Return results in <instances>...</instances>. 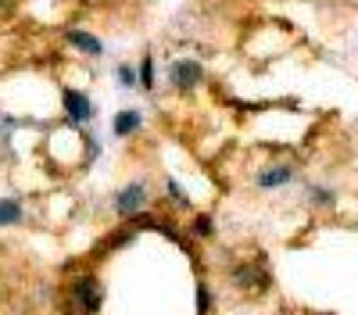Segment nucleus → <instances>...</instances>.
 <instances>
[{
	"mask_svg": "<svg viewBox=\"0 0 358 315\" xmlns=\"http://www.w3.org/2000/svg\"><path fill=\"white\" fill-rule=\"evenodd\" d=\"M201 65L194 61V57H179V61L169 65V82L176 86V90H194V86L201 82Z\"/></svg>",
	"mask_w": 358,
	"mask_h": 315,
	"instance_id": "f257e3e1",
	"label": "nucleus"
},
{
	"mask_svg": "<svg viewBox=\"0 0 358 315\" xmlns=\"http://www.w3.org/2000/svg\"><path fill=\"white\" fill-rule=\"evenodd\" d=\"M147 205V186L143 183H129L122 193L115 197V212L122 215V219H136Z\"/></svg>",
	"mask_w": 358,
	"mask_h": 315,
	"instance_id": "f03ea898",
	"label": "nucleus"
},
{
	"mask_svg": "<svg viewBox=\"0 0 358 315\" xmlns=\"http://www.w3.org/2000/svg\"><path fill=\"white\" fill-rule=\"evenodd\" d=\"M294 180V168L290 165H268V168H262L258 176H255V186H262V190H280V186H287Z\"/></svg>",
	"mask_w": 358,
	"mask_h": 315,
	"instance_id": "7ed1b4c3",
	"label": "nucleus"
},
{
	"mask_svg": "<svg viewBox=\"0 0 358 315\" xmlns=\"http://www.w3.org/2000/svg\"><path fill=\"white\" fill-rule=\"evenodd\" d=\"M62 101H65V111H69V119H72V122H90V119H94V104H90L86 94H79V90H65Z\"/></svg>",
	"mask_w": 358,
	"mask_h": 315,
	"instance_id": "20e7f679",
	"label": "nucleus"
},
{
	"mask_svg": "<svg viewBox=\"0 0 358 315\" xmlns=\"http://www.w3.org/2000/svg\"><path fill=\"white\" fill-rule=\"evenodd\" d=\"M233 283L241 286V291H262V286L268 283V276L262 272V265H241L233 272Z\"/></svg>",
	"mask_w": 358,
	"mask_h": 315,
	"instance_id": "39448f33",
	"label": "nucleus"
},
{
	"mask_svg": "<svg viewBox=\"0 0 358 315\" xmlns=\"http://www.w3.org/2000/svg\"><path fill=\"white\" fill-rule=\"evenodd\" d=\"M76 298H79V305L94 315L97 308H101V286L94 283V279H79L76 283Z\"/></svg>",
	"mask_w": 358,
	"mask_h": 315,
	"instance_id": "423d86ee",
	"label": "nucleus"
},
{
	"mask_svg": "<svg viewBox=\"0 0 358 315\" xmlns=\"http://www.w3.org/2000/svg\"><path fill=\"white\" fill-rule=\"evenodd\" d=\"M140 111H133V108H126V111H118L115 115V136H133L136 129H140Z\"/></svg>",
	"mask_w": 358,
	"mask_h": 315,
	"instance_id": "0eeeda50",
	"label": "nucleus"
},
{
	"mask_svg": "<svg viewBox=\"0 0 358 315\" xmlns=\"http://www.w3.org/2000/svg\"><path fill=\"white\" fill-rule=\"evenodd\" d=\"M69 43L79 47V50H86L90 57H97V54L104 50L101 40H97V36H90V33H83V29H69Z\"/></svg>",
	"mask_w": 358,
	"mask_h": 315,
	"instance_id": "6e6552de",
	"label": "nucleus"
},
{
	"mask_svg": "<svg viewBox=\"0 0 358 315\" xmlns=\"http://www.w3.org/2000/svg\"><path fill=\"white\" fill-rule=\"evenodd\" d=\"M22 222V205L18 200H0V226H15Z\"/></svg>",
	"mask_w": 358,
	"mask_h": 315,
	"instance_id": "1a4fd4ad",
	"label": "nucleus"
},
{
	"mask_svg": "<svg viewBox=\"0 0 358 315\" xmlns=\"http://www.w3.org/2000/svg\"><path fill=\"white\" fill-rule=\"evenodd\" d=\"M140 86H143V90H155V61H151V57H143V61H140Z\"/></svg>",
	"mask_w": 358,
	"mask_h": 315,
	"instance_id": "9d476101",
	"label": "nucleus"
},
{
	"mask_svg": "<svg viewBox=\"0 0 358 315\" xmlns=\"http://www.w3.org/2000/svg\"><path fill=\"white\" fill-rule=\"evenodd\" d=\"M115 75H118V82H122V90H133V86H136V68L133 65H118Z\"/></svg>",
	"mask_w": 358,
	"mask_h": 315,
	"instance_id": "9b49d317",
	"label": "nucleus"
},
{
	"mask_svg": "<svg viewBox=\"0 0 358 315\" xmlns=\"http://www.w3.org/2000/svg\"><path fill=\"white\" fill-rule=\"evenodd\" d=\"M165 190L172 193V205H176V208H187V205H190V200H187V193L179 190V183H176V180H165Z\"/></svg>",
	"mask_w": 358,
	"mask_h": 315,
	"instance_id": "f8f14e48",
	"label": "nucleus"
},
{
	"mask_svg": "<svg viewBox=\"0 0 358 315\" xmlns=\"http://www.w3.org/2000/svg\"><path fill=\"white\" fill-rule=\"evenodd\" d=\"M190 229H194V237H201V240H204V237H212V219H208V215H197Z\"/></svg>",
	"mask_w": 358,
	"mask_h": 315,
	"instance_id": "ddd939ff",
	"label": "nucleus"
},
{
	"mask_svg": "<svg viewBox=\"0 0 358 315\" xmlns=\"http://www.w3.org/2000/svg\"><path fill=\"white\" fill-rule=\"evenodd\" d=\"M208 308H212V294H208V286L201 283L197 286V315H208Z\"/></svg>",
	"mask_w": 358,
	"mask_h": 315,
	"instance_id": "4468645a",
	"label": "nucleus"
},
{
	"mask_svg": "<svg viewBox=\"0 0 358 315\" xmlns=\"http://www.w3.org/2000/svg\"><path fill=\"white\" fill-rule=\"evenodd\" d=\"M308 193L315 197V205H334V200H337L330 190H322V186H308Z\"/></svg>",
	"mask_w": 358,
	"mask_h": 315,
	"instance_id": "2eb2a0df",
	"label": "nucleus"
}]
</instances>
